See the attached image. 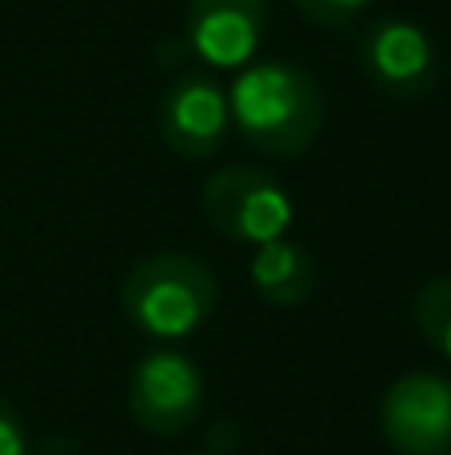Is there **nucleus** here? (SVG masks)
Here are the masks:
<instances>
[{"label": "nucleus", "mask_w": 451, "mask_h": 455, "mask_svg": "<svg viewBox=\"0 0 451 455\" xmlns=\"http://www.w3.org/2000/svg\"><path fill=\"white\" fill-rule=\"evenodd\" d=\"M232 128L260 156L292 160L320 140L328 100L320 80L300 64L256 60L236 72L228 88Z\"/></svg>", "instance_id": "1"}, {"label": "nucleus", "mask_w": 451, "mask_h": 455, "mask_svg": "<svg viewBox=\"0 0 451 455\" xmlns=\"http://www.w3.org/2000/svg\"><path fill=\"white\" fill-rule=\"evenodd\" d=\"M120 304H124L128 323H136L144 336L180 339L212 320L220 288H216V275L196 256L156 251L128 272Z\"/></svg>", "instance_id": "2"}, {"label": "nucleus", "mask_w": 451, "mask_h": 455, "mask_svg": "<svg viewBox=\"0 0 451 455\" xmlns=\"http://www.w3.org/2000/svg\"><path fill=\"white\" fill-rule=\"evenodd\" d=\"M200 208L216 232L240 243H272L296 220V204L284 184L248 164L212 172V180L204 184V196H200Z\"/></svg>", "instance_id": "3"}, {"label": "nucleus", "mask_w": 451, "mask_h": 455, "mask_svg": "<svg viewBox=\"0 0 451 455\" xmlns=\"http://www.w3.org/2000/svg\"><path fill=\"white\" fill-rule=\"evenodd\" d=\"M364 76L388 100H423L439 84V52L431 36L407 16H384L356 40Z\"/></svg>", "instance_id": "4"}, {"label": "nucleus", "mask_w": 451, "mask_h": 455, "mask_svg": "<svg viewBox=\"0 0 451 455\" xmlns=\"http://www.w3.org/2000/svg\"><path fill=\"white\" fill-rule=\"evenodd\" d=\"M160 140L180 160H208L232 132L228 92L208 68H188L164 88L156 108Z\"/></svg>", "instance_id": "5"}, {"label": "nucleus", "mask_w": 451, "mask_h": 455, "mask_svg": "<svg viewBox=\"0 0 451 455\" xmlns=\"http://www.w3.org/2000/svg\"><path fill=\"white\" fill-rule=\"evenodd\" d=\"M128 411L152 435H180L204 411V371L184 352H148L128 379Z\"/></svg>", "instance_id": "6"}, {"label": "nucleus", "mask_w": 451, "mask_h": 455, "mask_svg": "<svg viewBox=\"0 0 451 455\" xmlns=\"http://www.w3.org/2000/svg\"><path fill=\"white\" fill-rule=\"evenodd\" d=\"M380 432L396 455H451V379L400 376L380 400Z\"/></svg>", "instance_id": "7"}, {"label": "nucleus", "mask_w": 451, "mask_h": 455, "mask_svg": "<svg viewBox=\"0 0 451 455\" xmlns=\"http://www.w3.org/2000/svg\"><path fill=\"white\" fill-rule=\"evenodd\" d=\"M268 0H188L184 36L196 60L212 68H244L260 52Z\"/></svg>", "instance_id": "8"}, {"label": "nucleus", "mask_w": 451, "mask_h": 455, "mask_svg": "<svg viewBox=\"0 0 451 455\" xmlns=\"http://www.w3.org/2000/svg\"><path fill=\"white\" fill-rule=\"evenodd\" d=\"M252 283L260 291V299H268L272 307H300L316 291L320 264L304 243L280 235L272 243H260V251L252 259Z\"/></svg>", "instance_id": "9"}, {"label": "nucleus", "mask_w": 451, "mask_h": 455, "mask_svg": "<svg viewBox=\"0 0 451 455\" xmlns=\"http://www.w3.org/2000/svg\"><path fill=\"white\" fill-rule=\"evenodd\" d=\"M415 328L420 336L436 347L439 355L451 360V275H431L420 291H415Z\"/></svg>", "instance_id": "10"}, {"label": "nucleus", "mask_w": 451, "mask_h": 455, "mask_svg": "<svg viewBox=\"0 0 451 455\" xmlns=\"http://www.w3.org/2000/svg\"><path fill=\"white\" fill-rule=\"evenodd\" d=\"M300 8L304 20L320 24V28H332V32H348L376 0H292Z\"/></svg>", "instance_id": "11"}, {"label": "nucleus", "mask_w": 451, "mask_h": 455, "mask_svg": "<svg viewBox=\"0 0 451 455\" xmlns=\"http://www.w3.org/2000/svg\"><path fill=\"white\" fill-rule=\"evenodd\" d=\"M0 455H32L28 427L4 395H0Z\"/></svg>", "instance_id": "12"}, {"label": "nucleus", "mask_w": 451, "mask_h": 455, "mask_svg": "<svg viewBox=\"0 0 451 455\" xmlns=\"http://www.w3.org/2000/svg\"><path fill=\"white\" fill-rule=\"evenodd\" d=\"M192 455H212V451H192Z\"/></svg>", "instance_id": "13"}]
</instances>
